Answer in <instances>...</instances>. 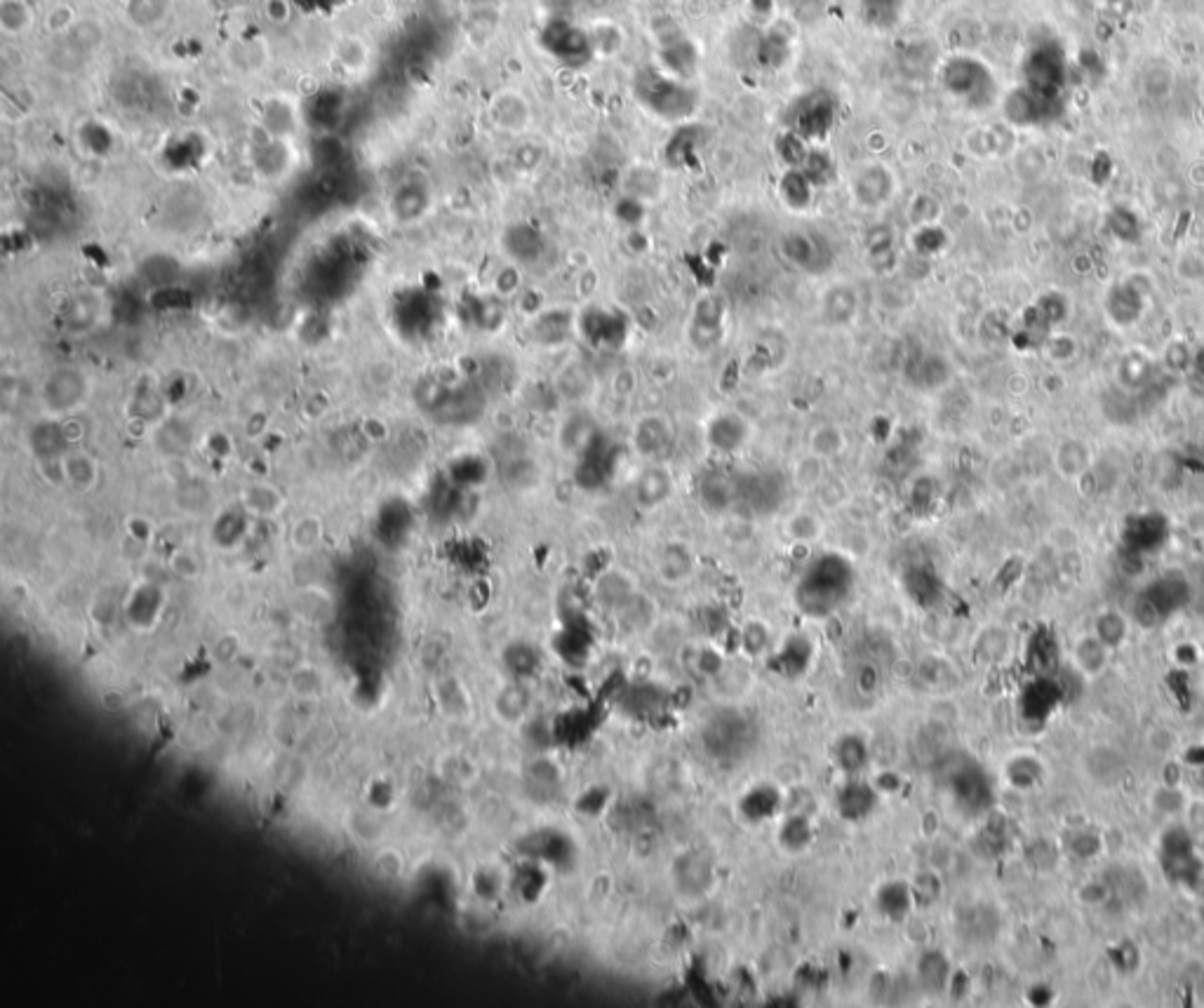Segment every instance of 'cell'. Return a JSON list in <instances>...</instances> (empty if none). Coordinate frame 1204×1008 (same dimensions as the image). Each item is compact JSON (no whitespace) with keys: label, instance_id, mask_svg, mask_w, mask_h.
I'll return each instance as SVG.
<instances>
[{"label":"cell","instance_id":"6da1fadb","mask_svg":"<svg viewBox=\"0 0 1204 1008\" xmlns=\"http://www.w3.org/2000/svg\"><path fill=\"white\" fill-rule=\"evenodd\" d=\"M630 92L644 111L664 123H687L699 111L701 94L687 78L647 63L633 76Z\"/></svg>","mask_w":1204,"mask_h":1008},{"label":"cell","instance_id":"7a4b0ae2","mask_svg":"<svg viewBox=\"0 0 1204 1008\" xmlns=\"http://www.w3.org/2000/svg\"><path fill=\"white\" fill-rule=\"evenodd\" d=\"M854 586V569L840 555H821L800 576L795 600L809 616H828L840 609Z\"/></svg>","mask_w":1204,"mask_h":1008},{"label":"cell","instance_id":"3957f363","mask_svg":"<svg viewBox=\"0 0 1204 1008\" xmlns=\"http://www.w3.org/2000/svg\"><path fill=\"white\" fill-rule=\"evenodd\" d=\"M840 101L831 90L814 87L793 99L786 111V130L798 134L807 144L826 139L838 125Z\"/></svg>","mask_w":1204,"mask_h":1008},{"label":"cell","instance_id":"277c9868","mask_svg":"<svg viewBox=\"0 0 1204 1008\" xmlns=\"http://www.w3.org/2000/svg\"><path fill=\"white\" fill-rule=\"evenodd\" d=\"M539 45L548 56L568 69H586L596 62V41L569 17H551L541 26Z\"/></svg>","mask_w":1204,"mask_h":1008},{"label":"cell","instance_id":"5b68a950","mask_svg":"<svg viewBox=\"0 0 1204 1008\" xmlns=\"http://www.w3.org/2000/svg\"><path fill=\"white\" fill-rule=\"evenodd\" d=\"M941 83L952 97L965 104H990V94H993L990 71L974 56H951L941 66Z\"/></svg>","mask_w":1204,"mask_h":1008},{"label":"cell","instance_id":"8992f818","mask_svg":"<svg viewBox=\"0 0 1204 1008\" xmlns=\"http://www.w3.org/2000/svg\"><path fill=\"white\" fill-rule=\"evenodd\" d=\"M654 35H657L658 56H661L658 66L689 80L696 69V49H694L692 41L675 26L673 19H666L661 26H654Z\"/></svg>","mask_w":1204,"mask_h":1008},{"label":"cell","instance_id":"52a82bcc","mask_svg":"<svg viewBox=\"0 0 1204 1008\" xmlns=\"http://www.w3.org/2000/svg\"><path fill=\"white\" fill-rule=\"evenodd\" d=\"M749 741V721L743 720V714L736 713L718 714V720L711 721L704 731V745L711 750V757H720V759L739 757L741 750L746 752Z\"/></svg>","mask_w":1204,"mask_h":1008},{"label":"cell","instance_id":"ba28073f","mask_svg":"<svg viewBox=\"0 0 1204 1008\" xmlns=\"http://www.w3.org/2000/svg\"><path fill=\"white\" fill-rule=\"evenodd\" d=\"M784 254L793 266L805 273H821L833 264V250L819 233L793 231L784 238Z\"/></svg>","mask_w":1204,"mask_h":1008},{"label":"cell","instance_id":"9c48e42d","mask_svg":"<svg viewBox=\"0 0 1204 1008\" xmlns=\"http://www.w3.org/2000/svg\"><path fill=\"white\" fill-rule=\"evenodd\" d=\"M1185 600H1188V583H1185L1184 579L1164 576V579L1155 581L1146 593H1143L1136 609L1148 611L1150 621L1148 625H1153L1157 618L1170 616L1171 611L1178 609Z\"/></svg>","mask_w":1204,"mask_h":1008},{"label":"cell","instance_id":"30bf717a","mask_svg":"<svg viewBox=\"0 0 1204 1008\" xmlns=\"http://www.w3.org/2000/svg\"><path fill=\"white\" fill-rule=\"evenodd\" d=\"M750 437L749 421L739 416L736 412H722L708 421L706 440L708 447L720 452V454H734Z\"/></svg>","mask_w":1204,"mask_h":1008},{"label":"cell","instance_id":"8fae6325","mask_svg":"<svg viewBox=\"0 0 1204 1008\" xmlns=\"http://www.w3.org/2000/svg\"><path fill=\"white\" fill-rule=\"evenodd\" d=\"M1143 309H1146V299L1136 287L1132 285H1117L1108 292L1106 299V310L1108 316L1113 317L1117 325H1132L1141 317Z\"/></svg>","mask_w":1204,"mask_h":1008},{"label":"cell","instance_id":"7c38bea8","mask_svg":"<svg viewBox=\"0 0 1204 1008\" xmlns=\"http://www.w3.org/2000/svg\"><path fill=\"white\" fill-rule=\"evenodd\" d=\"M62 480L78 491H90L97 484V461L83 452H71L62 459Z\"/></svg>","mask_w":1204,"mask_h":1008},{"label":"cell","instance_id":"4fadbf2b","mask_svg":"<svg viewBox=\"0 0 1204 1008\" xmlns=\"http://www.w3.org/2000/svg\"><path fill=\"white\" fill-rule=\"evenodd\" d=\"M240 501H243V508L252 515H264V518H271L275 512H281V508L285 505V498L278 489H274L271 484H252L247 487L240 494Z\"/></svg>","mask_w":1204,"mask_h":1008},{"label":"cell","instance_id":"5bb4252c","mask_svg":"<svg viewBox=\"0 0 1204 1008\" xmlns=\"http://www.w3.org/2000/svg\"><path fill=\"white\" fill-rule=\"evenodd\" d=\"M671 437V430H668V423L658 416H644L636 423V430H633V440H636L637 452L643 454H657L661 449L666 447V442Z\"/></svg>","mask_w":1204,"mask_h":1008},{"label":"cell","instance_id":"9a60e30c","mask_svg":"<svg viewBox=\"0 0 1204 1008\" xmlns=\"http://www.w3.org/2000/svg\"><path fill=\"white\" fill-rule=\"evenodd\" d=\"M779 193L784 196V203L791 205L793 210H805L812 203L814 183L802 169H788L779 183Z\"/></svg>","mask_w":1204,"mask_h":1008},{"label":"cell","instance_id":"2e32d148","mask_svg":"<svg viewBox=\"0 0 1204 1008\" xmlns=\"http://www.w3.org/2000/svg\"><path fill=\"white\" fill-rule=\"evenodd\" d=\"M826 302H824V316L831 320L833 325H847L849 320H854L856 310H859V302H856L854 289L845 287H833L826 292Z\"/></svg>","mask_w":1204,"mask_h":1008},{"label":"cell","instance_id":"e0dca14e","mask_svg":"<svg viewBox=\"0 0 1204 1008\" xmlns=\"http://www.w3.org/2000/svg\"><path fill=\"white\" fill-rule=\"evenodd\" d=\"M1108 649L1103 642H1101L1096 635H1087L1075 645V663L1085 675L1089 677H1096L1108 663Z\"/></svg>","mask_w":1204,"mask_h":1008},{"label":"cell","instance_id":"ac0fdd59","mask_svg":"<svg viewBox=\"0 0 1204 1008\" xmlns=\"http://www.w3.org/2000/svg\"><path fill=\"white\" fill-rule=\"evenodd\" d=\"M290 691L299 700H318L325 693V675L315 666L304 663L290 672Z\"/></svg>","mask_w":1204,"mask_h":1008},{"label":"cell","instance_id":"d6986e66","mask_svg":"<svg viewBox=\"0 0 1204 1008\" xmlns=\"http://www.w3.org/2000/svg\"><path fill=\"white\" fill-rule=\"evenodd\" d=\"M1129 625L1127 618L1117 614V611H1103L1099 618H1096V625H1094V635L1108 646V649H1115L1120 646L1125 639H1127Z\"/></svg>","mask_w":1204,"mask_h":1008},{"label":"cell","instance_id":"ffe728a7","mask_svg":"<svg viewBox=\"0 0 1204 1008\" xmlns=\"http://www.w3.org/2000/svg\"><path fill=\"white\" fill-rule=\"evenodd\" d=\"M1164 529H1167V525H1164V519L1160 515H1143V518L1132 519L1129 539H1132L1134 546L1150 548L1163 541Z\"/></svg>","mask_w":1204,"mask_h":1008},{"label":"cell","instance_id":"44dd1931","mask_svg":"<svg viewBox=\"0 0 1204 1008\" xmlns=\"http://www.w3.org/2000/svg\"><path fill=\"white\" fill-rule=\"evenodd\" d=\"M701 330H708L706 348H711V346L718 341V334L722 332V309L720 303H715L713 299L706 303H701L699 309H696V313H694L692 336L699 334Z\"/></svg>","mask_w":1204,"mask_h":1008},{"label":"cell","instance_id":"7402d4cb","mask_svg":"<svg viewBox=\"0 0 1204 1008\" xmlns=\"http://www.w3.org/2000/svg\"><path fill=\"white\" fill-rule=\"evenodd\" d=\"M322 541V522L315 515H306L301 518L299 522L292 529V546L299 550V553H311L315 548L320 546Z\"/></svg>","mask_w":1204,"mask_h":1008},{"label":"cell","instance_id":"603a6c76","mask_svg":"<svg viewBox=\"0 0 1204 1008\" xmlns=\"http://www.w3.org/2000/svg\"><path fill=\"white\" fill-rule=\"evenodd\" d=\"M873 802H876V795L870 788L866 785H849L847 790H842V813L849 816V818H862L863 813H869L873 809Z\"/></svg>","mask_w":1204,"mask_h":1008},{"label":"cell","instance_id":"cb8c5ba5","mask_svg":"<svg viewBox=\"0 0 1204 1008\" xmlns=\"http://www.w3.org/2000/svg\"><path fill=\"white\" fill-rule=\"evenodd\" d=\"M863 19L877 28L894 26L899 19V0H863Z\"/></svg>","mask_w":1204,"mask_h":1008},{"label":"cell","instance_id":"d4e9b609","mask_svg":"<svg viewBox=\"0 0 1204 1008\" xmlns=\"http://www.w3.org/2000/svg\"><path fill=\"white\" fill-rule=\"evenodd\" d=\"M845 447V437H842V430L838 426H821L814 430L812 435V449L814 456H831L838 454L840 449Z\"/></svg>","mask_w":1204,"mask_h":1008},{"label":"cell","instance_id":"484cf974","mask_svg":"<svg viewBox=\"0 0 1204 1008\" xmlns=\"http://www.w3.org/2000/svg\"><path fill=\"white\" fill-rule=\"evenodd\" d=\"M1033 309H1035L1044 323L1051 327V325L1061 323L1065 317V313H1068V302H1065L1058 292H1050V295L1044 296V299H1040V303L1033 306Z\"/></svg>","mask_w":1204,"mask_h":1008},{"label":"cell","instance_id":"4316f807","mask_svg":"<svg viewBox=\"0 0 1204 1008\" xmlns=\"http://www.w3.org/2000/svg\"><path fill=\"white\" fill-rule=\"evenodd\" d=\"M838 762H840L842 769L849 771V773H854V771L862 769L863 762H866V748H863L859 741H854V738H847V741H842Z\"/></svg>","mask_w":1204,"mask_h":1008},{"label":"cell","instance_id":"83f0119b","mask_svg":"<svg viewBox=\"0 0 1204 1008\" xmlns=\"http://www.w3.org/2000/svg\"><path fill=\"white\" fill-rule=\"evenodd\" d=\"M169 569L175 571L177 576L182 579H196L200 574V562L191 550H177L172 557H169Z\"/></svg>","mask_w":1204,"mask_h":1008},{"label":"cell","instance_id":"f1b7e54d","mask_svg":"<svg viewBox=\"0 0 1204 1008\" xmlns=\"http://www.w3.org/2000/svg\"><path fill=\"white\" fill-rule=\"evenodd\" d=\"M374 865L379 868V872L384 877H398L405 868V861L403 855L395 851V848H381L377 855H374Z\"/></svg>","mask_w":1204,"mask_h":1008},{"label":"cell","instance_id":"f546056e","mask_svg":"<svg viewBox=\"0 0 1204 1008\" xmlns=\"http://www.w3.org/2000/svg\"><path fill=\"white\" fill-rule=\"evenodd\" d=\"M240 653V645L236 638H222L214 646V656L219 659V663H231V661L238 659Z\"/></svg>","mask_w":1204,"mask_h":1008},{"label":"cell","instance_id":"4dcf8cb0","mask_svg":"<svg viewBox=\"0 0 1204 1008\" xmlns=\"http://www.w3.org/2000/svg\"><path fill=\"white\" fill-rule=\"evenodd\" d=\"M148 526L151 525H148L144 518H132L130 519V525H127V532H130V536H132V539L147 541L148 539V532H147Z\"/></svg>","mask_w":1204,"mask_h":1008},{"label":"cell","instance_id":"1f68e13d","mask_svg":"<svg viewBox=\"0 0 1204 1008\" xmlns=\"http://www.w3.org/2000/svg\"><path fill=\"white\" fill-rule=\"evenodd\" d=\"M1193 367H1195V371H1198L1200 377H1204V348L1195 353V357H1193Z\"/></svg>","mask_w":1204,"mask_h":1008}]
</instances>
